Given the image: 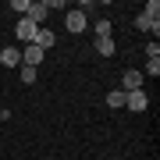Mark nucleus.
<instances>
[{"instance_id":"obj_5","label":"nucleus","mask_w":160,"mask_h":160,"mask_svg":"<svg viewBox=\"0 0 160 160\" xmlns=\"http://www.w3.org/2000/svg\"><path fill=\"white\" fill-rule=\"evenodd\" d=\"M14 36H18V39H25V46H29V43L36 39V25L29 22V18H22V22L14 25Z\"/></svg>"},{"instance_id":"obj_9","label":"nucleus","mask_w":160,"mask_h":160,"mask_svg":"<svg viewBox=\"0 0 160 160\" xmlns=\"http://www.w3.org/2000/svg\"><path fill=\"white\" fill-rule=\"evenodd\" d=\"M96 53L100 57H114V39H110V36L107 39H96Z\"/></svg>"},{"instance_id":"obj_2","label":"nucleus","mask_w":160,"mask_h":160,"mask_svg":"<svg viewBox=\"0 0 160 160\" xmlns=\"http://www.w3.org/2000/svg\"><path fill=\"white\" fill-rule=\"evenodd\" d=\"M64 29L75 32V36L86 32V14H82V11H68V14H64Z\"/></svg>"},{"instance_id":"obj_14","label":"nucleus","mask_w":160,"mask_h":160,"mask_svg":"<svg viewBox=\"0 0 160 160\" xmlns=\"http://www.w3.org/2000/svg\"><path fill=\"white\" fill-rule=\"evenodd\" d=\"M22 82L32 86V82H36V68H25V64H22Z\"/></svg>"},{"instance_id":"obj_6","label":"nucleus","mask_w":160,"mask_h":160,"mask_svg":"<svg viewBox=\"0 0 160 160\" xmlns=\"http://www.w3.org/2000/svg\"><path fill=\"white\" fill-rule=\"evenodd\" d=\"M53 43H57V36H53L50 29H36V39H32V46H39V50L46 53V50H50Z\"/></svg>"},{"instance_id":"obj_13","label":"nucleus","mask_w":160,"mask_h":160,"mask_svg":"<svg viewBox=\"0 0 160 160\" xmlns=\"http://www.w3.org/2000/svg\"><path fill=\"white\" fill-rule=\"evenodd\" d=\"M146 75H149V78H157V75H160V61H149L146 71H142V78H146Z\"/></svg>"},{"instance_id":"obj_4","label":"nucleus","mask_w":160,"mask_h":160,"mask_svg":"<svg viewBox=\"0 0 160 160\" xmlns=\"http://www.w3.org/2000/svg\"><path fill=\"white\" fill-rule=\"evenodd\" d=\"M46 14H50V7H46V4H43V0H36V4L29 7V14H25V18H29V22L36 25V29H39V25L46 22Z\"/></svg>"},{"instance_id":"obj_10","label":"nucleus","mask_w":160,"mask_h":160,"mask_svg":"<svg viewBox=\"0 0 160 160\" xmlns=\"http://www.w3.org/2000/svg\"><path fill=\"white\" fill-rule=\"evenodd\" d=\"M107 107H125V92H121V89H114V92H107Z\"/></svg>"},{"instance_id":"obj_3","label":"nucleus","mask_w":160,"mask_h":160,"mask_svg":"<svg viewBox=\"0 0 160 160\" xmlns=\"http://www.w3.org/2000/svg\"><path fill=\"white\" fill-rule=\"evenodd\" d=\"M43 57H46V53L39 50V46H25V50H22V64H25V68H39V64H43Z\"/></svg>"},{"instance_id":"obj_8","label":"nucleus","mask_w":160,"mask_h":160,"mask_svg":"<svg viewBox=\"0 0 160 160\" xmlns=\"http://www.w3.org/2000/svg\"><path fill=\"white\" fill-rule=\"evenodd\" d=\"M132 89H142V71H125V89L121 92H132Z\"/></svg>"},{"instance_id":"obj_11","label":"nucleus","mask_w":160,"mask_h":160,"mask_svg":"<svg viewBox=\"0 0 160 160\" xmlns=\"http://www.w3.org/2000/svg\"><path fill=\"white\" fill-rule=\"evenodd\" d=\"M110 36V18H100L96 22V39H107Z\"/></svg>"},{"instance_id":"obj_12","label":"nucleus","mask_w":160,"mask_h":160,"mask_svg":"<svg viewBox=\"0 0 160 160\" xmlns=\"http://www.w3.org/2000/svg\"><path fill=\"white\" fill-rule=\"evenodd\" d=\"M29 7H32V0H11V11L18 14H29Z\"/></svg>"},{"instance_id":"obj_1","label":"nucleus","mask_w":160,"mask_h":160,"mask_svg":"<svg viewBox=\"0 0 160 160\" xmlns=\"http://www.w3.org/2000/svg\"><path fill=\"white\" fill-rule=\"evenodd\" d=\"M125 107L135 110V114H142V110L149 107V96H146L142 89H132V92H125Z\"/></svg>"},{"instance_id":"obj_7","label":"nucleus","mask_w":160,"mask_h":160,"mask_svg":"<svg viewBox=\"0 0 160 160\" xmlns=\"http://www.w3.org/2000/svg\"><path fill=\"white\" fill-rule=\"evenodd\" d=\"M0 64H7V68L22 64V50H18V46H4V50H0Z\"/></svg>"}]
</instances>
